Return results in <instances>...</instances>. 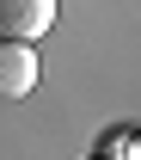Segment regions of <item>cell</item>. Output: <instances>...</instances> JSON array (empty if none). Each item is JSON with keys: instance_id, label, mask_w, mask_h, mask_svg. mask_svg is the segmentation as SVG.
<instances>
[{"instance_id": "7a4b0ae2", "label": "cell", "mask_w": 141, "mask_h": 160, "mask_svg": "<svg viewBox=\"0 0 141 160\" xmlns=\"http://www.w3.org/2000/svg\"><path fill=\"white\" fill-rule=\"evenodd\" d=\"M55 0H0V37H19V43H37L43 31H55Z\"/></svg>"}, {"instance_id": "6da1fadb", "label": "cell", "mask_w": 141, "mask_h": 160, "mask_svg": "<svg viewBox=\"0 0 141 160\" xmlns=\"http://www.w3.org/2000/svg\"><path fill=\"white\" fill-rule=\"evenodd\" d=\"M37 92V49L19 37H0V99H31Z\"/></svg>"}, {"instance_id": "3957f363", "label": "cell", "mask_w": 141, "mask_h": 160, "mask_svg": "<svg viewBox=\"0 0 141 160\" xmlns=\"http://www.w3.org/2000/svg\"><path fill=\"white\" fill-rule=\"evenodd\" d=\"M135 148H141V136H135Z\"/></svg>"}]
</instances>
